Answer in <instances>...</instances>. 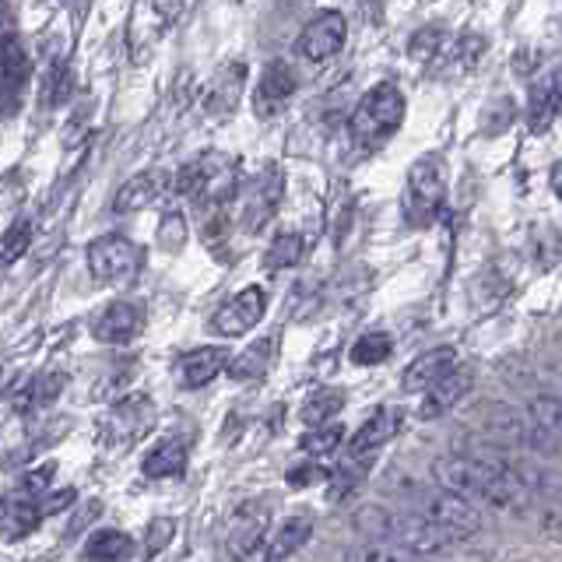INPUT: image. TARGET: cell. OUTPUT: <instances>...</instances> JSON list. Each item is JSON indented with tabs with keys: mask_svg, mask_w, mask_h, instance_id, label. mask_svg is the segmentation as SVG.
Listing matches in <instances>:
<instances>
[{
	"mask_svg": "<svg viewBox=\"0 0 562 562\" xmlns=\"http://www.w3.org/2000/svg\"><path fill=\"white\" fill-rule=\"evenodd\" d=\"M391 351H394V338L386 330H369L362 334V338H356V345H351V362L356 366H380L391 359Z\"/></svg>",
	"mask_w": 562,
	"mask_h": 562,
	"instance_id": "obj_31",
	"label": "cell"
},
{
	"mask_svg": "<svg viewBox=\"0 0 562 562\" xmlns=\"http://www.w3.org/2000/svg\"><path fill=\"white\" fill-rule=\"evenodd\" d=\"M88 271L99 285H131L145 268V250L127 236H99L88 243Z\"/></svg>",
	"mask_w": 562,
	"mask_h": 562,
	"instance_id": "obj_7",
	"label": "cell"
},
{
	"mask_svg": "<svg viewBox=\"0 0 562 562\" xmlns=\"http://www.w3.org/2000/svg\"><path fill=\"white\" fill-rule=\"evenodd\" d=\"M531 418V450L544 457H562V397L538 394L527 404Z\"/></svg>",
	"mask_w": 562,
	"mask_h": 562,
	"instance_id": "obj_15",
	"label": "cell"
},
{
	"mask_svg": "<svg viewBox=\"0 0 562 562\" xmlns=\"http://www.w3.org/2000/svg\"><path fill=\"white\" fill-rule=\"evenodd\" d=\"M263 313H268V292L260 285H250L236 292L225 306H218L215 316L207 321V327L222 334V338H239V334H246L263 321Z\"/></svg>",
	"mask_w": 562,
	"mask_h": 562,
	"instance_id": "obj_12",
	"label": "cell"
},
{
	"mask_svg": "<svg viewBox=\"0 0 562 562\" xmlns=\"http://www.w3.org/2000/svg\"><path fill=\"white\" fill-rule=\"evenodd\" d=\"M166 190H169V176L166 172H155V169L137 172L116 190L113 211H116V215H134V211H145V207L158 204V198H162Z\"/></svg>",
	"mask_w": 562,
	"mask_h": 562,
	"instance_id": "obj_19",
	"label": "cell"
},
{
	"mask_svg": "<svg viewBox=\"0 0 562 562\" xmlns=\"http://www.w3.org/2000/svg\"><path fill=\"white\" fill-rule=\"evenodd\" d=\"M552 193H555V198L562 201V162L552 169Z\"/></svg>",
	"mask_w": 562,
	"mask_h": 562,
	"instance_id": "obj_44",
	"label": "cell"
},
{
	"mask_svg": "<svg viewBox=\"0 0 562 562\" xmlns=\"http://www.w3.org/2000/svg\"><path fill=\"white\" fill-rule=\"evenodd\" d=\"M341 408H345V394L341 391H316L313 397L303 401V422H306V429L327 426V422H334V415H338Z\"/></svg>",
	"mask_w": 562,
	"mask_h": 562,
	"instance_id": "obj_32",
	"label": "cell"
},
{
	"mask_svg": "<svg viewBox=\"0 0 562 562\" xmlns=\"http://www.w3.org/2000/svg\"><path fill=\"white\" fill-rule=\"evenodd\" d=\"M345 562H418V555H412L408 549H401V544H391V541H366V544H356V549H348Z\"/></svg>",
	"mask_w": 562,
	"mask_h": 562,
	"instance_id": "obj_33",
	"label": "cell"
},
{
	"mask_svg": "<svg viewBox=\"0 0 562 562\" xmlns=\"http://www.w3.org/2000/svg\"><path fill=\"white\" fill-rule=\"evenodd\" d=\"M271 514H274L271 499H250V503H243L236 509L233 520H228V531H225V552H228V559L246 562L250 555H257L263 538H268Z\"/></svg>",
	"mask_w": 562,
	"mask_h": 562,
	"instance_id": "obj_8",
	"label": "cell"
},
{
	"mask_svg": "<svg viewBox=\"0 0 562 562\" xmlns=\"http://www.w3.org/2000/svg\"><path fill=\"white\" fill-rule=\"evenodd\" d=\"M555 110H559V116H562V70L555 75Z\"/></svg>",
	"mask_w": 562,
	"mask_h": 562,
	"instance_id": "obj_45",
	"label": "cell"
},
{
	"mask_svg": "<svg viewBox=\"0 0 562 562\" xmlns=\"http://www.w3.org/2000/svg\"><path fill=\"white\" fill-rule=\"evenodd\" d=\"M243 92H246V64L243 60H233L225 64L215 78H211V85L204 88V113L211 120H228L243 102Z\"/></svg>",
	"mask_w": 562,
	"mask_h": 562,
	"instance_id": "obj_16",
	"label": "cell"
},
{
	"mask_svg": "<svg viewBox=\"0 0 562 562\" xmlns=\"http://www.w3.org/2000/svg\"><path fill=\"white\" fill-rule=\"evenodd\" d=\"M190 461V443L183 436H166L158 439V443L145 453V461H140V474L151 482H162V479H180L183 468Z\"/></svg>",
	"mask_w": 562,
	"mask_h": 562,
	"instance_id": "obj_22",
	"label": "cell"
},
{
	"mask_svg": "<svg viewBox=\"0 0 562 562\" xmlns=\"http://www.w3.org/2000/svg\"><path fill=\"white\" fill-rule=\"evenodd\" d=\"M321 479H324V471L313 468V464H306V471H289V485H310V482H321Z\"/></svg>",
	"mask_w": 562,
	"mask_h": 562,
	"instance_id": "obj_43",
	"label": "cell"
},
{
	"mask_svg": "<svg viewBox=\"0 0 562 562\" xmlns=\"http://www.w3.org/2000/svg\"><path fill=\"white\" fill-rule=\"evenodd\" d=\"M134 552V538L116 527H99V531L85 541V559L88 562H123Z\"/></svg>",
	"mask_w": 562,
	"mask_h": 562,
	"instance_id": "obj_26",
	"label": "cell"
},
{
	"mask_svg": "<svg viewBox=\"0 0 562 562\" xmlns=\"http://www.w3.org/2000/svg\"><path fill=\"white\" fill-rule=\"evenodd\" d=\"M271 359H274V338H260L228 362V380H236V383L260 380L271 369Z\"/></svg>",
	"mask_w": 562,
	"mask_h": 562,
	"instance_id": "obj_27",
	"label": "cell"
},
{
	"mask_svg": "<svg viewBox=\"0 0 562 562\" xmlns=\"http://www.w3.org/2000/svg\"><path fill=\"white\" fill-rule=\"evenodd\" d=\"M281 193H285V172H281V166H274V162L263 166L254 176L250 190H246V204H243V228L246 233L257 236L274 222Z\"/></svg>",
	"mask_w": 562,
	"mask_h": 562,
	"instance_id": "obj_10",
	"label": "cell"
},
{
	"mask_svg": "<svg viewBox=\"0 0 562 562\" xmlns=\"http://www.w3.org/2000/svg\"><path fill=\"white\" fill-rule=\"evenodd\" d=\"M453 369H457V351L450 345H439V348L422 351V356L408 369H404V373H401V386L408 394H418V391L426 394V391H432L439 380H447Z\"/></svg>",
	"mask_w": 562,
	"mask_h": 562,
	"instance_id": "obj_18",
	"label": "cell"
},
{
	"mask_svg": "<svg viewBox=\"0 0 562 562\" xmlns=\"http://www.w3.org/2000/svg\"><path fill=\"white\" fill-rule=\"evenodd\" d=\"M236 162L233 158H225L218 151H207L201 155L198 162H190L180 169V176H176V190L187 193V198H198L201 204H211L218 207L225 204L228 198L236 193Z\"/></svg>",
	"mask_w": 562,
	"mask_h": 562,
	"instance_id": "obj_5",
	"label": "cell"
},
{
	"mask_svg": "<svg viewBox=\"0 0 562 562\" xmlns=\"http://www.w3.org/2000/svg\"><path fill=\"white\" fill-rule=\"evenodd\" d=\"M422 517H429L439 531H447L453 541H464V538H474L482 527V517L479 509H474L471 499L457 496V492L443 488V485H432V488H418L415 499H412Z\"/></svg>",
	"mask_w": 562,
	"mask_h": 562,
	"instance_id": "obj_6",
	"label": "cell"
},
{
	"mask_svg": "<svg viewBox=\"0 0 562 562\" xmlns=\"http://www.w3.org/2000/svg\"><path fill=\"white\" fill-rule=\"evenodd\" d=\"M222 369H228V351L218 345H201L187 351V356L176 362V376L187 386V391H198V386H207Z\"/></svg>",
	"mask_w": 562,
	"mask_h": 562,
	"instance_id": "obj_21",
	"label": "cell"
},
{
	"mask_svg": "<svg viewBox=\"0 0 562 562\" xmlns=\"http://www.w3.org/2000/svg\"><path fill=\"white\" fill-rule=\"evenodd\" d=\"M140 330H145V310H140L137 303H127V299L110 303L92 324L95 341H102V345H127L137 338Z\"/></svg>",
	"mask_w": 562,
	"mask_h": 562,
	"instance_id": "obj_17",
	"label": "cell"
},
{
	"mask_svg": "<svg viewBox=\"0 0 562 562\" xmlns=\"http://www.w3.org/2000/svg\"><path fill=\"white\" fill-rule=\"evenodd\" d=\"M148 8H151L158 25H172L176 14H180V8H183V0H148Z\"/></svg>",
	"mask_w": 562,
	"mask_h": 562,
	"instance_id": "obj_42",
	"label": "cell"
},
{
	"mask_svg": "<svg viewBox=\"0 0 562 562\" xmlns=\"http://www.w3.org/2000/svg\"><path fill=\"white\" fill-rule=\"evenodd\" d=\"M559 116L555 110V75L544 78L531 88V102H527V123H531L535 134H544L549 131V123Z\"/></svg>",
	"mask_w": 562,
	"mask_h": 562,
	"instance_id": "obj_29",
	"label": "cell"
},
{
	"mask_svg": "<svg viewBox=\"0 0 562 562\" xmlns=\"http://www.w3.org/2000/svg\"><path fill=\"white\" fill-rule=\"evenodd\" d=\"M306 254V239L299 233H278L274 243L268 246V254H263V271H285V268H295L299 260Z\"/></svg>",
	"mask_w": 562,
	"mask_h": 562,
	"instance_id": "obj_30",
	"label": "cell"
},
{
	"mask_svg": "<svg viewBox=\"0 0 562 562\" xmlns=\"http://www.w3.org/2000/svg\"><path fill=\"white\" fill-rule=\"evenodd\" d=\"M295 70L285 60H271L254 88V113L257 120H274L295 95Z\"/></svg>",
	"mask_w": 562,
	"mask_h": 562,
	"instance_id": "obj_14",
	"label": "cell"
},
{
	"mask_svg": "<svg viewBox=\"0 0 562 562\" xmlns=\"http://www.w3.org/2000/svg\"><path fill=\"white\" fill-rule=\"evenodd\" d=\"M151 426H155V404H151V397L134 394L127 401L113 404L110 415L99 422V432H102L105 443L127 447V443H134L137 436H145Z\"/></svg>",
	"mask_w": 562,
	"mask_h": 562,
	"instance_id": "obj_11",
	"label": "cell"
},
{
	"mask_svg": "<svg viewBox=\"0 0 562 562\" xmlns=\"http://www.w3.org/2000/svg\"><path fill=\"white\" fill-rule=\"evenodd\" d=\"M443 43V35H439V29H422L415 32V40H412V53L415 57H429V53Z\"/></svg>",
	"mask_w": 562,
	"mask_h": 562,
	"instance_id": "obj_41",
	"label": "cell"
},
{
	"mask_svg": "<svg viewBox=\"0 0 562 562\" xmlns=\"http://www.w3.org/2000/svg\"><path fill=\"white\" fill-rule=\"evenodd\" d=\"M29 243H32V222L29 218L11 222L4 233V268H11V263L29 250Z\"/></svg>",
	"mask_w": 562,
	"mask_h": 562,
	"instance_id": "obj_36",
	"label": "cell"
},
{
	"mask_svg": "<svg viewBox=\"0 0 562 562\" xmlns=\"http://www.w3.org/2000/svg\"><path fill=\"white\" fill-rule=\"evenodd\" d=\"M70 99V67L64 60H53L49 70H46V81H43V105L49 110H57V105H64Z\"/></svg>",
	"mask_w": 562,
	"mask_h": 562,
	"instance_id": "obj_34",
	"label": "cell"
},
{
	"mask_svg": "<svg viewBox=\"0 0 562 562\" xmlns=\"http://www.w3.org/2000/svg\"><path fill=\"white\" fill-rule=\"evenodd\" d=\"M401 120H404L401 88L391 81L369 88V92L362 95V102L356 105V113H351V120H348L351 148L362 151V155L380 151L386 140L401 131Z\"/></svg>",
	"mask_w": 562,
	"mask_h": 562,
	"instance_id": "obj_3",
	"label": "cell"
},
{
	"mask_svg": "<svg viewBox=\"0 0 562 562\" xmlns=\"http://www.w3.org/2000/svg\"><path fill=\"white\" fill-rule=\"evenodd\" d=\"M447 201V166L436 151L422 155L418 162L408 169V183H404V198H401V211L404 222L412 228H429L439 211H443Z\"/></svg>",
	"mask_w": 562,
	"mask_h": 562,
	"instance_id": "obj_4",
	"label": "cell"
},
{
	"mask_svg": "<svg viewBox=\"0 0 562 562\" xmlns=\"http://www.w3.org/2000/svg\"><path fill=\"white\" fill-rule=\"evenodd\" d=\"M313 538V520L310 517H289L278 524V531L271 538V552L268 562H285L289 555H295L303 544Z\"/></svg>",
	"mask_w": 562,
	"mask_h": 562,
	"instance_id": "obj_28",
	"label": "cell"
},
{
	"mask_svg": "<svg viewBox=\"0 0 562 562\" xmlns=\"http://www.w3.org/2000/svg\"><path fill=\"white\" fill-rule=\"evenodd\" d=\"M471 383H474L471 369H453L447 380H439L432 391H426V397H422V404H418V418L422 422H436L439 415L453 412L457 404L471 394Z\"/></svg>",
	"mask_w": 562,
	"mask_h": 562,
	"instance_id": "obj_20",
	"label": "cell"
},
{
	"mask_svg": "<svg viewBox=\"0 0 562 562\" xmlns=\"http://www.w3.org/2000/svg\"><path fill=\"white\" fill-rule=\"evenodd\" d=\"M356 531L366 535L369 541H391V544H401V549H408L412 555H439L453 541L447 531H439V527L422 517L418 509H386V506H376V503H366L356 509Z\"/></svg>",
	"mask_w": 562,
	"mask_h": 562,
	"instance_id": "obj_2",
	"label": "cell"
},
{
	"mask_svg": "<svg viewBox=\"0 0 562 562\" xmlns=\"http://www.w3.org/2000/svg\"><path fill=\"white\" fill-rule=\"evenodd\" d=\"M64 386H67V376L64 373H40V376H32L22 386V394L14 397V408L22 412V415H29V412H46V408H53V401L64 394Z\"/></svg>",
	"mask_w": 562,
	"mask_h": 562,
	"instance_id": "obj_23",
	"label": "cell"
},
{
	"mask_svg": "<svg viewBox=\"0 0 562 562\" xmlns=\"http://www.w3.org/2000/svg\"><path fill=\"white\" fill-rule=\"evenodd\" d=\"M345 40H348L345 14L341 11H324L303 29V35H299V43H295V53L303 60H310V64H324V60L334 57V53H341Z\"/></svg>",
	"mask_w": 562,
	"mask_h": 562,
	"instance_id": "obj_13",
	"label": "cell"
},
{
	"mask_svg": "<svg viewBox=\"0 0 562 562\" xmlns=\"http://www.w3.org/2000/svg\"><path fill=\"white\" fill-rule=\"evenodd\" d=\"M341 439H345V426H341V422H327V426H313L303 436V450L313 453V457L334 453V450L341 447Z\"/></svg>",
	"mask_w": 562,
	"mask_h": 562,
	"instance_id": "obj_35",
	"label": "cell"
},
{
	"mask_svg": "<svg viewBox=\"0 0 562 562\" xmlns=\"http://www.w3.org/2000/svg\"><path fill=\"white\" fill-rule=\"evenodd\" d=\"M53 474H57V464H40V468H32L22 474V496L29 499H43L46 492H53Z\"/></svg>",
	"mask_w": 562,
	"mask_h": 562,
	"instance_id": "obj_37",
	"label": "cell"
},
{
	"mask_svg": "<svg viewBox=\"0 0 562 562\" xmlns=\"http://www.w3.org/2000/svg\"><path fill=\"white\" fill-rule=\"evenodd\" d=\"M75 499H78L75 488H57V492H46V496L40 499V506H43V514L49 517V514H60V509H67Z\"/></svg>",
	"mask_w": 562,
	"mask_h": 562,
	"instance_id": "obj_40",
	"label": "cell"
},
{
	"mask_svg": "<svg viewBox=\"0 0 562 562\" xmlns=\"http://www.w3.org/2000/svg\"><path fill=\"white\" fill-rule=\"evenodd\" d=\"M158 243L166 246V250H180V246L187 243V222L183 215H176V211H169V215L162 218V225H158Z\"/></svg>",
	"mask_w": 562,
	"mask_h": 562,
	"instance_id": "obj_38",
	"label": "cell"
},
{
	"mask_svg": "<svg viewBox=\"0 0 562 562\" xmlns=\"http://www.w3.org/2000/svg\"><path fill=\"white\" fill-rule=\"evenodd\" d=\"M172 531H176V520H151V527H148V555H155L158 549H166V544L172 541Z\"/></svg>",
	"mask_w": 562,
	"mask_h": 562,
	"instance_id": "obj_39",
	"label": "cell"
},
{
	"mask_svg": "<svg viewBox=\"0 0 562 562\" xmlns=\"http://www.w3.org/2000/svg\"><path fill=\"white\" fill-rule=\"evenodd\" d=\"M43 517H46V514H43L40 499L8 496V499H4V538H8V541H18V538L32 535L35 527H40Z\"/></svg>",
	"mask_w": 562,
	"mask_h": 562,
	"instance_id": "obj_25",
	"label": "cell"
},
{
	"mask_svg": "<svg viewBox=\"0 0 562 562\" xmlns=\"http://www.w3.org/2000/svg\"><path fill=\"white\" fill-rule=\"evenodd\" d=\"M401 422H404V412L401 408H391V404L376 408L356 429V436L348 439V461H345V468H356V464L369 468V464H373L376 453L401 432Z\"/></svg>",
	"mask_w": 562,
	"mask_h": 562,
	"instance_id": "obj_9",
	"label": "cell"
},
{
	"mask_svg": "<svg viewBox=\"0 0 562 562\" xmlns=\"http://www.w3.org/2000/svg\"><path fill=\"white\" fill-rule=\"evenodd\" d=\"M432 482L471 503H488L499 509H514L527 499L524 474L514 464L492 461V457H439L432 464Z\"/></svg>",
	"mask_w": 562,
	"mask_h": 562,
	"instance_id": "obj_1",
	"label": "cell"
},
{
	"mask_svg": "<svg viewBox=\"0 0 562 562\" xmlns=\"http://www.w3.org/2000/svg\"><path fill=\"white\" fill-rule=\"evenodd\" d=\"M29 53L25 46L18 43V35L11 32L8 35V43H4V110L11 113L14 110V102L18 95L25 92V81H29Z\"/></svg>",
	"mask_w": 562,
	"mask_h": 562,
	"instance_id": "obj_24",
	"label": "cell"
}]
</instances>
